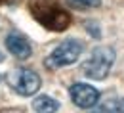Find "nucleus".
<instances>
[{
	"instance_id": "obj_1",
	"label": "nucleus",
	"mask_w": 124,
	"mask_h": 113,
	"mask_svg": "<svg viewBox=\"0 0 124 113\" xmlns=\"http://www.w3.org/2000/svg\"><path fill=\"white\" fill-rule=\"evenodd\" d=\"M29 10L44 29L59 33L71 25V14L65 12L61 6H57L54 0H31Z\"/></svg>"
},
{
	"instance_id": "obj_2",
	"label": "nucleus",
	"mask_w": 124,
	"mask_h": 113,
	"mask_svg": "<svg viewBox=\"0 0 124 113\" xmlns=\"http://www.w3.org/2000/svg\"><path fill=\"white\" fill-rule=\"evenodd\" d=\"M115 58H116V54L111 46H97L92 50L90 60H86L82 63V73L92 81H103V79H107L109 71L115 63Z\"/></svg>"
},
{
	"instance_id": "obj_3",
	"label": "nucleus",
	"mask_w": 124,
	"mask_h": 113,
	"mask_svg": "<svg viewBox=\"0 0 124 113\" xmlns=\"http://www.w3.org/2000/svg\"><path fill=\"white\" fill-rule=\"evenodd\" d=\"M84 52V44L80 40H75V38H69V40H63L59 46L52 50V54L44 60V65L48 69H61V67H67V65L75 63L80 54Z\"/></svg>"
},
{
	"instance_id": "obj_4",
	"label": "nucleus",
	"mask_w": 124,
	"mask_h": 113,
	"mask_svg": "<svg viewBox=\"0 0 124 113\" xmlns=\"http://www.w3.org/2000/svg\"><path fill=\"white\" fill-rule=\"evenodd\" d=\"M6 81L10 84V88L17 92L19 96H34L38 90H40V77L32 71V69H16V71H12V73H8V77H6Z\"/></svg>"
},
{
	"instance_id": "obj_5",
	"label": "nucleus",
	"mask_w": 124,
	"mask_h": 113,
	"mask_svg": "<svg viewBox=\"0 0 124 113\" xmlns=\"http://www.w3.org/2000/svg\"><path fill=\"white\" fill-rule=\"evenodd\" d=\"M69 96L73 100V104L80 109H92L99 100V90L93 88L92 84L86 82H75L69 88Z\"/></svg>"
},
{
	"instance_id": "obj_6",
	"label": "nucleus",
	"mask_w": 124,
	"mask_h": 113,
	"mask_svg": "<svg viewBox=\"0 0 124 113\" xmlns=\"http://www.w3.org/2000/svg\"><path fill=\"white\" fill-rule=\"evenodd\" d=\"M4 42H6L8 52H10L12 56H16L17 60H27V58H31L32 46H31V42L27 40V36H23L21 33L12 31L8 36H6Z\"/></svg>"
},
{
	"instance_id": "obj_7",
	"label": "nucleus",
	"mask_w": 124,
	"mask_h": 113,
	"mask_svg": "<svg viewBox=\"0 0 124 113\" xmlns=\"http://www.w3.org/2000/svg\"><path fill=\"white\" fill-rule=\"evenodd\" d=\"M32 109L36 113H55L59 109V102L54 100L52 96L42 94V96H36L32 100Z\"/></svg>"
},
{
	"instance_id": "obj_8",
	"label": "nucleus",
	"mask_w": 124,
	"mask_h": 113,
	"mask_svg": "<svg viewBox=\"0 0 124 113\" xmlns=\"http://www.w3.org/2000/svg\"><path fill=\"white\" fill-rule=\"evenodd\" d=\"M73 8H80V10H88V8H97L101 4V0H67Z\"/></svg>"
},
{
	"instance_id": "obj_9",
	"label": "nucleus",
	"mask_w": 124,
	"mask_h": 113,
	"mask_svg": "<svg viewBox=\"0 0 124 113\" xmlns=\"http://www.w3.org/2000/svg\"><path fill=\"white\" fill-rule=\"evenodd\" d=\"M90 113H116L115 109V102H109V104H103V105H93Z\"/></svg>"
},
{
	"instance_id": "obj_10",
	"label": "nucleus",
	"mask_w": 124,
	"mask_h": 113,
	"mask_svg": "<svg viewBox=\"0 0 124 113\" xmlns=\"http://www.w3.org/2000/svg\"><path fill=\"white\" fill-rule=\"evenodd\" d=\"M86 31L90 33V35H93V38H99V36H101V33L97 29V23H95V21H86Z\"/></svg>"
},
{
	"instance_id": "obj_11",
	"label": "nucleus",
	"mask_w": 124,
	"mask_h": 113,
	"mask_svg": "<svg viewBox=\"0 0 124 113\" xmlns=\"http://www.w3.org/2000/svg\"><path fill=\"white\" fill-rule=\"evenodd\" d=\"M115 109H116V113H124V98H120L118 102H115Z\"/></svg>"
},
{
	"instance_id": "obj_12",
	"label": "nucleus",
	"mask_w": 124,
	"mask_h": 113,
	"mask_svg": "<svg viewBox=\"0 0 124 113\" xmlns=\"http://www.w3.org/2000/svg\"><path fill=\"white\" fill-rule=\"evenodd\" d=\"M2 61H4V54L0 52V63H2Z\"/></svg>"
}]
</instances>
